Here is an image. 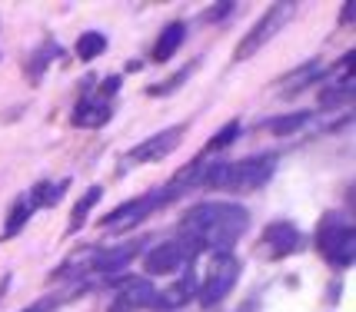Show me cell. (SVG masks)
<instances>
[{
	"label": "cell",
	"mask_w": 356,
	"mask_h": 312,
	"mask_svg": "<svg viewBox=\"0 0 356 312\" xmlns=\"http://www.w3.org/2000/svg\"><path fill=\"white\" fill-rule=\"evenodd\" d=\"M250 213L240 203H197L180 216V239H186L197 252L223 256L230 252L240 236L247 233Z\"/></svg>",
	"instance_id": "6da1fadb"
},
{
	"label": "cell",
	"mask_w": 356,
	"mask_h": 312,
	"mask_svg": "<svg viewBox=\"0 0 356 312\" xmlns=\"http://www.w3.org/2000/svg\"><path fill=\"white\" fill-rule=\"evenodd\" d=\"M277 170V156H247V159H233V163H217L210 170L200 173V183L207 189H220V193H257L273 180Z\"/></svg>",
	"instance_id": "7a4b0ae2"
},
{
	"label": "cell",
	"mask_w": 356,
	"mask_h": 312,
	"mask_svg": "<svg viewBox=\"0 0 356 312\" xmlns=\"http://www.w3.org/2000/svg\"><path fill=\"white\" fill-rule=\"evenodd\" d=\"M316 250L323 252L326 263L346 269V266L353 263V256H356L353 226H350V223H343L340 216H326L323 223H320V229H316Z\"/></svg>",
	"instance_id": "3957f363"
},
{
	"label": "cell",
	"mask_w": 356,
	"mask_h": 312,
	"mask_svg": "<svg viewBox=\"0 0 356 312\" xmlns=\"http://www.w3.org/2000/svg\"><path fill=\"white\" fill-rule=\"evenodd\" d=\"M293 10H296V3H273V7H266V14L253 24L247 31V37L240 40V47H236V53H233V60L240 63V60H250L257 50H264L273 37L280 33V27L293 17Z\"/></svg>",
	"instance_id": "277c9868"
},
{
	"label": "cell",
	"mask_w": 356,
	"mask_h": 312,
	"mask_svg": "<svg viewBox=\"0 0 356 312\" xmlns=\"http://www.w3.org/2000/svg\"><path fill=\"white\" fill-rule=\"evenodd\" d=\"M236 276H240V263L233 259L230 252L213 256V266L207 269V276H203L200 286H197V299H200L203 309H213L217 302H223V299L230 296Z\"/></svg>",
	"instance_id": "5b68a950"
},
{
	"label": "cell",
	"mask_w": 356,
	"mask_h": 312,
	"mask_svg": "<svg viewBox=\"0 0 356 312\" xmlns=\"http://www.w3.org/2000/svg\"><path fill=\"white\" fill-rule=\"evenodd\" d=\"M167 193H150V196H137V200H127V203H120L117 209H110L107 216H100V229H107V233H124V229H134V226H140L143 219L150 216L154 209H160V206L167 203L163 200Z\"/></svg>",
	"instance_id": "8992f818"
},
{
	"label": "cell",
	"mask_w": 356,
	"mask_h": 312,
	"mask_svg": "<svg viewBox=\"0 0 356 312\" xmlns=\"http://www.w3.org/2000/svg\"><path fill=\"white\" fill-rule=\"evenodd\" d=\"M200 252L193 250L186 239H167V243H156L154 250H147L143 256V269L150 272V276H170L177 269H184L190 259H197Z\"/></svg>",
	"instance_id": "52a82bcc"
},
{
	"label": "cell",
	"mask_w": 356,
	"mask_h": 312,
	"mask_svg": "<svg viewBox=\"0 0 356 312\" xmlns=\"http://www.w3.org/2000/svg\"><path fill=\"white\" fill-rule=\"evenodd\" d=\"M303 246V233L296 229L290 219H280V223H270L260 236V252L266 259H283V256H293L296 250Z\"/></svg>",
	"instance_id": "ba28073f"
},
{
	"label": "cell",
	"mask_w": 356,
	"mask_h": 312,
	"mask_svg": "<svg viewBox=\"0 0 356 312\" xmlns=\"http://www.w3.org/2000/svg\"><path fill=\"white\" fill-rule=\"evenodd\" d=\"M184 133H186V123L170 126V130H160L154 137H147L143 143H137L127 159H130V163H160V159H167V156L180 146Z\"/></svg>",
	"instance_id": "9c48e42d"
},
{
	"label": "cell",
	"mask_w": 356,
	"mask_h": 312,
	"mask_svg": "<svg viewBox=\"0 0 356 312\" xmlns=\"http://www.w3.org/2000/svg\"><path fill=\"white\" fill-rule=\"evenodd\" d=\"M156 302V289L150 279H134L124 276V282L117 286V296L110 302V312H140Z\"/></svg>",
	"instance_id": "30bf717a"
},
{
	"label": "cell",
	"mask_w": 356,
	"mask_h": 312,
	"mask_svg": "<svg viewBox=\"0 0 356 312\" xmlns=\"http://www.w3.org/2000/svg\"><path fill=\"white\" fill-rule=\"evenodd\" d=\"M113 116V103L104 100L97 94H83L77 100V107L70 113V123L80 126V130H93V126H104Z\"/></svg>",
	"instance_id": "8fae6325"
},
{
	"label": "cell",
	"mask_w": 356,
	"mask_h": 312,
	"mask_svg": "<svg viewBox=\"0 0 356 312\" xmlns=\"http://www.w3.org/2000/svg\"><path fill=\"white\" fill-rule=\"evenodd\" d=\"M197 286H200V276L193 272V269H186L180 279L173 282L167 293H160L156 296V302L154 306H160V309H167V312H173V309H180L184 302H190V299L197 296Z\"/></svg>",
	"instance_id": "7c38bea8"
},
{
	"label": "cell",
	"mask_w": 356,
	"mask_h": 312,
	"mask_svg": "<svg viewBox=\"0 0 356 312\" xmlns=\"http://www.w3.org/2000/svg\"><path fill=\"white\" fill-rule=\"evenodd\" d=\"M137 250H143V243H124V246H113V250H97L90 272H120L137 256Z\"/></svg>",
	"instance_id": "4fadbf2b"
},
{
	"label": "cell",
	"mask_w": 356,
	"mask_h": 312,
	"mask_svg": "<svg viewBox=\"0 0 356 312\" xmlns=\"http://www.w3.org/2000/svg\"><path fill=\"white\" fill-rule=\"evenodd\" d=\"M184 40H186L184 20H173V24H167V27H163V33L156 37V44H154V50H150V57H154L156 63H167L173 53H177V50L184 47Z\"/></svg>",
	"instance_id": "5bb4252c"
},
{
	"label": "cell",
	"mask_w": 356,
	"mask_h": 312,
	"mask_svg": "<svg viewBox=\"0 0 356 312\" xmlns=\"http://www.w3.org/2000/svg\"><path fill=\"white\" fill-rule=\"evenodd\" d=\"M67 189H70V180H57V183H47V180H40L37 187H33V193H31V200L27 203L33 206V209H40V206H57L67 196Z\"/></svg>",
	"instance_id": "9a60e30c"
},
{
	"label": "cell",
	"mask_w": 356,
	"mask_h": 312,
	"mask_svg": "<svg viewBox=\"0 0 356 312\" xmlns=\"http://www.w3.org/2000/svg\"><path fill=\"white\" fill-rule=\"evenodd\" d=\"M320 73H323V63H320V60L303 63V67H300L296 73H290V77L283 80V94H280V96H293V94H300V90H303V87H310V83H313L316 77H320Z\"/></svg>",
	"instance_id": "2e32d148"
},
{
	"label": "cell",
	"mask_w": 356,
	"mask_h": 312,
	"mask_svg": "<svg viewBox=\"0 0 356 312\" xmlns=\"http://www.w3.org/2000/svg\"><path fill=\"white\" fill-rule=\"evenodd\" d=\"M100 196H104V187H90L83 196H80L77 206H74V213H70V226H67V233H77V229H83V223H87V216H90L93 206L100 203Z\"/></svg>",
	"instance_id": "e0dca14e"
},
{
	"label": "cell",
	"mask_w": 356,
	"mask_h": 312,
	"mask_svg": "<svg viewBox=\"0 0 356 312\" xmlns=\"http://www.w3.org/2000/svg\"><path fill=\"white\" fill-rule=\"evenodd\" d=\"M193 70H197V60H190L186 67H180V70L170 73L167 80H160V83H154V87H147V96H170L173 90H180L186 80L193 77Z\"/></svg>",
	"instance_id": "ac0fdd59"
},
{
	"label": "cell",
	"mask_w": 356,
	"mask_h": 312,
	"mask_svg": "<svg viewBox=\"0 0 356 312\" xmlns=\"http://www.w3.org/2000/svg\"><path fill=\"white\" fill-rule=\"evenodd\" d=\"M33 206L27 203V196H20L14 206H10V213H7V223H3V233H0V239H10V236H17L20 229H24V223L31 219Z\"/></svg>",
	"instance_id": "d6986e66"
},
{
	"label": "cell",
	"mask_w": 356,
	"mask_h": 312,
	"mask_svg": "<svg viewBox=\"0 0 356 312\" xmlns=\"http://www.w3.org/2000/svg\"><path fill=\"white\" fill-rule=\"evenodd\" d=\"M107 50V37L100 31H87V33H80V40H77V57L83 63H90V60H97L100 53Z\"/></svg>",
	"instance_id": "ffe728a7"
},
{
	"label": "cell",
	"mask_w": 356,
	"mask_h": 312,
	"mask_svg": "<svg viewBox=\"0 0 356 312\" xmlns=\"http://www.w3.org/2000/svg\"><path fill=\"white\" fill-rule=\"evenodd\" d=\"M310 123V113H290V116H277V120H270L266 130L270 133H277V137H290L296 130H303V126Z\"/></svg>",
	"instance_id": "44dd1931"
},
{
	"label": "cell",
	"mask_w": 356,
	"mask_h": 312,
	"mask_svg": "<svg viewBox=\"0 0 356 312\" xmlns=\"http://www.w3.org/2000/svg\"><path fill=\"white\" fill-rule=\"evenodd\" d=\"M236 133H240V120H230V123H223V126L217 130V133H213V137L207 140L203 153H220L223 146H230V143L236 140Z\"/></svg>",
	"instance_id": "7402d4cb"
},
{
	"label": "cell",
	"mask_w": 356,
	"mask_h": 312,
	"mask_svg": "<svg viewBox=\"0 0 356 312\" xmlns=\"http://www.w3.org/2000/svg\"><path fill=\"white\" fill-rule=\"evenodd\" d=\"M120 83H124V77H120V73H113V77L100 80V87H97L93 94H97V96H104V100H110V103H113V96L120 94Z\"/></svg>",
	"instance_id": "603a6c76"
},
{
	"label": "cell",
	"mask_w": 356,
	"mask_h": 312,
	"mask_svg": "<svg viewBox=\"0 0 356 312\" xmlns=\"http://www.w3.org/2000/svg\"><path fill=\"white\" fill-rule=\"evenodd\" d=\"M233 3H217V7H210V14H207V20H220L223 14H230Z\"/></svg>",
	"instance_id": "cb8c5ba5"
},
{
	"label": "cell",
	"mask_w": 356,
	"mask_h": 312,
	"mask_svg": "<svg viewBox=\"0 0 356 312\" xmlns=\"http://www.w3.org/2000/svg\"><path fill=\"white\" fill-rule=\"evenodd\" d=\"M54 309V299H44V302H33L31 309H24V312H50Z\"/></svg>",
	"instance_id": "d4e9b609"
},
{
	"label": "cell",
	"mask_w": 356,
	"mask_h": 312,
	"mask_svg": "<svg viewBox=\"0 0 356 312\" xmlns=\"http://www.w3.org/2000/svg\"><path fill=\"white\" fill-rule=\"evenodd\" d=\"M7 286H10V276H0V299H3V293H7Z\"/></svg>",
	"instance_id": "484cf974"
}]
</instances>
